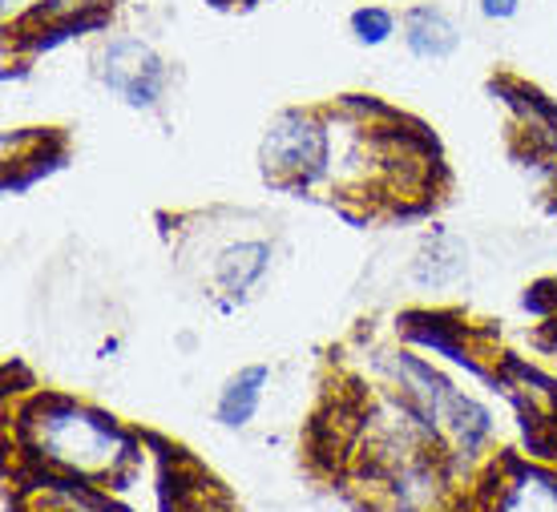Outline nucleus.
<instances>
[{
	"label": "nucleus",
	"instance_id": "5",
	"mask_svg": "<svg viewBox=\"0 0 557 512\" xmlns=\"http://www.w3.org/2000/svg\"><path fill=\"white\" fill-rule=\"evenodd\" d=\"M271 266V247L267 242H235L219 254L214 263V275H219V287L231 295H247L267 275Z\"/></svg>",
	"mask_w": 557,
	"mask_h": 512
},
{
	"label": "nucleus",
	"instance_id": "9",
	"mask_svg": "<svg viewBox=\"0 0 557 512\" xmlns=\"http://www.w3.org/2000/svg\"><path fill=\"white\" fill-rule=\"evenodd\" d=\"M481 9H485V16H493V21H505V16L517 13V0H481Z\"/></svg>",
	"mask_w": 557,
	"mask_h": 512
},
{
	"label": "nucleus",
	"instance_id": "4",
	"mask_svg": "<svg viewBox=\"0 0 557 512\" xmlns=\"http://www.w3.org/2000/svg\"><path fill=\"white\" fill-rule=\"evenodd\" d=\"M405 41H408V49L417 57H424V61H441V57H448L457 49L460 33L441 9L420 4V9H412V13L405 16Z\"/></svg>",
	"mask_w": 557,
	"mask_h": 512
},
{
	"label": "nucleus",
	"instance_id": "8",
	"mask_svg": "<svg viewBox=\"0 0 557 512\" xmlns=\"http://www.w3.org/2000/svg\"><path fill=\"white\" fill-rule=\"evenodd\" d=\"M98 0H45V16H53V21H77L85 9H94Z\"/></svg>",
	"mask_w": 557,
	"mask_h": 512
},
{
	"label": "nucleus",
	"instance_id": "2",
	"mask_svg": "<svg viewBox=\"0 0 557 512\" xmlns=\"http://www.w3.org/2000/svg\"><path fill=\"white\" fill-rule=\"evenodd\" d=\"M327 129L311 113H283L263 138V166L271 178H315L327 166Z\"/></svg>",
	"mask_w": 557,
	"mask_h": 512
},
{
	"label": "nucleus",
	"instance_id": "10",
	"mask_svg": "<svg viewBox=\"0 0 557 512\" xmlns=\"http://www.w3.org/2000/svg\"><path fill=\"white\" fill-rule=\"evenodd\" d=\"M9 4H13V0H9Z\"/></svg>",
	"mask_w": 557,
	"mask_h": 512
},
{
	"label": "nucleus",
	"instance_id": "7",
	"mask_svg": "<svg viewBox=\"0 0 557 512\" xmlns=\"http://www.w3.org/2000/svg\"><path fill=\"white\" fill-rule=\"evenodd\" d=\"M351 28H356L360 41L380 45V41H388V33H396V21H392V13H384V9H360V13L351 16Z\"/></svg>",
	"mask_w": 557,
	"mask_h": 512
},
{
	"label": "nucleus",
	"instance_id": "6",
	"mask_svg": "<svg viewBox=\"0 0 557 512\" xmlns=\"http://www.w3.org/2000/svg\"><path fill=\"white\" fill-rule=\"evenodd\" d=\"M267 384V367H247L238 372L231 384H226L223 400H219V420L223 424H247L259 408V396H263Z\"/></svg>",
	"mask_w": 557,
	"mask_h": 512
},
{
	"label": "nucleus",
	"instance_id": "3",
	"mask_svg": "<svg viewBox=\"0 0 557 512\" xmlns=\"http://www.w3.org/2000/svg\"><path fill=\"white\" fill-rule=\"evenodd\" d=\"M98 73L117 98H126L138 110L141 105H153L166 93V65H162V57L153 53L146 41H134V37L106 45L98 57Z\"/></svg>",
	"mask_w": 557,
	"mask_h": 512
},
{
	"label": "nucleus",
	"instance_id": "1",
	"mask_svg": "<svg viewBox=\"0 0 557 512\" xmlns=\"http://www.w3.org/2000/svg\"><path fill=\"white\" fill-rule=\"evenodd\" d=\"M33 444L57 464L73 472H113L129 452V440L106 415H94L73 403H49L28 420Z\"/></svg>",
	"mask_w": 557,
	"mask_h": 512
}]
</instances>
